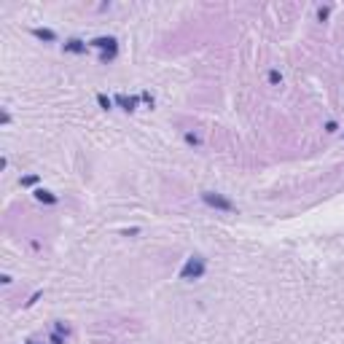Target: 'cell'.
<instances>
[{
    "mask_svg": "<svg viewBox=\"0 0 344 344\" xmlns=\"http://www.w3.org/2000/svg\"><path fill=\"white\" fill-rule=\"evenodd\" d=\"M205 271H207V261L196 253V256H188L186 258V264L180 266L177 277L186 280V282H191V280H202V277H205Z\"/></svg>",
    "mask_w": 344,
    "mask_h": 344,
    "instance_id": "6da1fadb",
    "label": "cell"
},
{
    "mask_svg": "<svg viewBox=\"0 0 344 344\" xmlns=\"http://www.w3.org/2000/svg\"><path fill=\"white\" fill-rule=\"evenodd\" d=\"M89 46H92V49H100V62L102 65L113 62L116 54H118V41L113 38V35H100V38L89 41Z\"/></svg>",
    "mask_w": 344,
    "mask_h": 344,
    "instance_id": "7a4b0ae2",
    "label": "cell"
},
{
    "mask_svg": "<svg viewBox=\"0 0 344 344\" xmlns=\"http://www.w3.org/2000/svg\"><path fill=\"white\" fill-rule=\"evenodd\" d=\"M202 202L212 210H221V212H234L237 210L231 199H226L223 194H215V191H202Z\"/></svg>",
    "mask_w": 344,
    "mask_h": 344,
    "instance_id": "3957f363",
    "label": "cell"
},
{
    "mask_svg": "<svg viewBox=\"0 0 344 344\" xmlns=\"http://www.w3.org/2000/svg\"><path fill=\"white\" fill-rule=\"evenodd\" d=\"M113 102H116V105H121V108H124L126 113H132V111H137V102H140V97H126V94H116V97H113Z\"/></svg>",
    "mask_w": 344,
    "mask_h": 344,
    "instance_id": "277c9868",
    "label": "cell"
},
{
    "mask_svg": "<svg viewBox=\"0 0 344 344\" xmlns=\"http://www.w3.org/2000/svg\"><path fill=\"white\" fill-rule=\"evenodd\" d=\"M62 49H65V54H84V51L89 49V43L78 41V38H70V41L62 46Z\"/></svg>",
    "mask_w": 344,
    "mask_h": 344,
    "instance_id": "5b68a950",
    "label": "cell"
},
{
    "mask_svg": "<svg viewBox=\"0 0 344 344\" xmlns=\"http://www.w3.org/2000/svg\"><path fill=\"white\" fill-rule=\"evenodd\" d=\"M32 35L38 41H46V43H54L57 41V32L54 30H46V27H32Z\"/></svg>",
    "mask_w": 344,
    "mask_h": 344,
    "instance_id": "8992f818",
    "label": "cell"
},
{
    "mask_svg": "<svg viewBox=\"0 0 344 344\" xmlns=\"http://www.w3.org/2000/svg\"><path fill=\"white\" fill-rule=\"evenodd\" d=\"M35 199L43 202V205H57V196L51 191H46V188H35Z\"/></svg>",
    "mask_w": 344,
    "mask_h": 344,
    "instance_id": "52a82bcc",
    "label": "cell"
},
{
    "mask_svg": "<svg viewBox=\"0 0 344 344\" xmlns=\"http://www.w3.org/2000/svg\"><path fill=\"white\" fill-rule=\"evenodd\" d=\"M97 102H100V108H102V111H111V108H113V100L108 97V94H102V92L97 94Z\"/></svg>",
    "mask_w": 344,
    "mask_h": 344,
    "instance_id": "ba28073f",
    "label": "cell"
},
{
    "mask_svg": "<svg viewBox=\"0 0 344 344\" xmlns=\"http://www.w3.org/2000/svg\"><path fill=\"white\" fill-rule=\"evenodd\" d=\"M269 84H271V86H280V84H282L280 70H269Z\"/></svg>",
    "mask_w": 344,
    "mask_h": 344,
    "instance_id": "9c48e42d",
    "label": "cell"
},
{
    "mask_svg": "<svg viewBox=\"0 0 344 344\" xmlns=\"http://www.w3.org/2000/svg\"><path fill=\"white\" fill-rule=\"evenodd\" d=\"M186 143H188V146H202V140H199V135H194V132H186Z\"/></svg>",
    "mask_w": 344,
    "mask_h": 344,
    "instance_id": "30bf717a",
    "label": "cell"
},
{
    "mask_svg": "<svg viewBox=\"0 0 344 344\" xmlns=\"http://www.w3.org/2000/svg\"><path fill=\"white\" fill-rule=\"evenodd\" d=\"M19 183L22 186H35V183H38V175H27V177H22Z\"/></svg>",
    "mask_w": 344,
    "mask_h": 344,
    "instance_id": "8fae6325",
    "label": "cell"
},
{
    "mask_svg": "<svg viewBox=\"0 0 344 344\" xmlns=\"http://www.w3.org/2000/svg\"><path fill=\"white\" fill-rule=\"evenodd\" d=\"M328 14H331V8H328V6H323V8L317 11V19H320V22H325V19H328Z\"/></svg>",
    "mask_w": 344,
    "mask_h": 344,
    "instance_id": "7c38bea8",
    "label": "cell"
},
{
    "mask_svg": "<svg viewBox=\"0 0 344 344\" xmlns=\"http://www.w3.org/2000/svg\"><path fill=\"white\" fill-rule=\"evenodd\" d=\"M140 100H143V102H148V105H151V108H153V97H151V94H148V92H143V94H140Z\"/></svg>",
    "mask_w": 344,
    "mask_h": 344,
    "instance_id": "4fadbf2b",
    "label": "cell"
},
{
    "mask_svg": "<svg viewBox=\"0 0 344 344\" xmlns=\"http://www.w3.org/2000/svg\"><path fill=\"white\" fill-rule=\"evenodd\" d=\"M336 129H339L336 121H328V124H325V132H328V135H331V132H336Z\"/></svg>",
    "mask_w": 344,
    "mask_h": 344,
    "instance_id": "5bb4252c",
    "label": "cell"
},
{
    "mask_svg": "<svg viewBox=\"0 0 344 344\" xmlns=\"http://www.w3.org/2000/svg\"><path fill=\"white\" fill-rule=\"evenodd\" d=\"M38 299H41V291H35V293L30 296V301H27V306H32V304H35V301H38Z\"/></svg>",
    "mask_w": 344,
    "mask_h": 344,
    "instance_id": "9a60e30c",
    "label": "cell"
},
{
    "mask_svg": "<svg viewBox=\"0 0 344 344\" xmlns=\"http://www.w3.org/2000/svg\"><path fill=\"white\" fill-rule=\"evenodd\" d=\"M137 231H140V229H124L121 234H124V237H132V234H137Z\"/></svg>",
    "mask_w": 344,
    "mask_h": 344,
    "instance_id": "2e32d148",
    "label": "cell"
},
{
    "mask_svg": "<svg viewBox=\"0 0 344 344\" xmlns=\"http://www.w3.org/2000/svg\"><path fill=\"white\" fill-rule=\"evenodd\" d=\"M27 344H38V341H32V339H30V341H27Z\"/></svg>",
    "mask_w": 344,
    "mask_h": 344,
    "instance_id": "e0dca14e",
    "label": "cell"
}]
</instances>
